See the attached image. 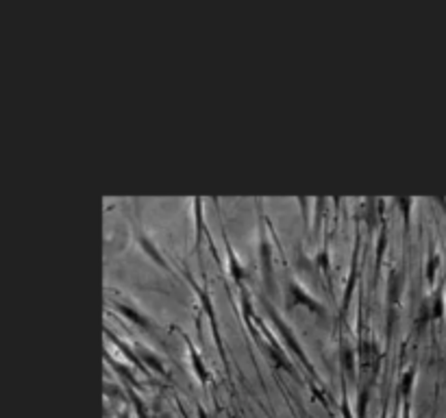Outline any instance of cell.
Listing matches in <instances>:
<instances>
[{"label": "cell", "instance_id": "6da1fadb", "mask_svg": "<svg viewBox=\"0 0 446 418\" xmlns=\"http://www.w3.org/2000/svg\"><path fill=\"white\" fill-rule=\"evenodd\" d=\"M120 311H124V314H126L128 318H133V320H135V323H140L142 327H148V320H146L144 316H140V314H137V311L128 309V307H124V305H120Z\"/></svg>", "mask_w": 446, "mask_h": 418}]
</instances>
